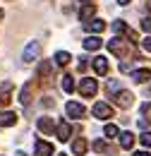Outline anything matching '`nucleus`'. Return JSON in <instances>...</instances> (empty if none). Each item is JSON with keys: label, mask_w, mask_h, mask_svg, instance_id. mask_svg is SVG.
<instances>
[{"label": "nucleus", "mask_w": 151, "mask_h": 156, "mask_svg": "<svg viewBox=\"0 0 151 156\" xmlns=\"http://www.w3.org/2000/svg\"><path fill=\"white\" fill-rule=\"evenodd\" d=\"M38 55H41V43H38V41H29V43L24 46V51H22V60H24V62H34Z\"/></svg>", "instance_id": "nucleus-1"}, {"label": "nucleus", "mask_w": 151, "mask_h": 156, "mask_svg": "<svg viewBox=\"0 0 151 156\" xmlns=\"http://www.w3.org/2000/svg\"><path fill=\"white\" fill-rule=\"evenodd\" d=\"M96 89H98V82H96L94 77H84V79H82V84H79V91H82V96H86V98L94 96Z\"/></svg>", "instance_id": "nucleus-2"}, {"label": "nucleus", "mask_w": 151, "mask_h": 156, "mask_svg": "<svg viewBox=\"0 0 151 156\" xmlns=\"http://www.w3.org/2000/svg\"><path fill=\"white\" fill-rule=\"evenodd\" d=\"M65 111H67V115L72 118V120H82V118H84V113H86V108H84L82 103H77V101H67Z\"/></svg>", "instance_id": "nucleus-3"}, {"label": "nucleus", "mask_w": 151, "mask_h": 156, "mask_svg": "<svg viewBox=\"0 0 151 156\" xmlns=\"http://www.w3.org/2000/svg\"><path fill=\"white\" fill-rule=\"evenodd\" d=\"M91 113H94L96 118H101V120H108V118H113V108L108 106V103H94V108H91Z\"/></svg>", "instance_id": "nucleus-4"}, {"label": "nucleus", "mask_w": 151, "mask_h": 156, "mask_svg": "<svg viewBox=\"0 0 151 156\" xmlns=\"http://www.w3.org/2000/svg\"><path fill=\"white\" fill-rule=\"evenodd\" d=\"M94 15H96V5H94V2H86V5L79 10V22H84V24H86V22L94 20Z\"/></svg>", "instance_id": "nucleus-5"}, {"label": "nucleus", "mask_w": 151, "mask_h": 156, "mask_svg": "<svg viewBox=\"0 0 151 156\" xmlns=\"http://www.w3.org/2000/svg\"><path fill=\"white\" fill-rule=\"evenodd\" d=\"M101 43H103V41H101L98 34H89L86 39L82 41V46H84L86 51H98V48H101Z\"/></svg>", "instance_id": "nucleus-6"}, {"label": "nucleus", "mask_w": 151, "mask_h": 156, "mask_svg": "<svg viewBox=\"0 0 151 156\" xmlns=\"http://www.w3.org/2000/svg\"><path fill=\"white\" fill-rule=\"evenodd\" d=\"M84 29H86V31H89V34H101V31H103V29H106V22L103 20H91V22H86V24H84Z\"/></svg>", "instance_id": "nucleus-7"}, {"label": "nucleus", "mask_w": 151, "mask_h": 156, "mask_svg": "<svg viewBox=\"0 0 151 156\" xmlns=\"http://www.w3.org/2000/svg\"><path fill=\"white\" fill-rule=\"evenodd\" d=\"M132 94H130V91H125V89H120V91H118V96H115V101H118V106H122V108H130V106H132Z\"/></svg>", "instance_id": "nucleus-8"}, {"label": "nucleus", "mask_w": 151, "mask_h": 156, "mask_svg": "<svg viewBox=\"0 0 151 156\" xmlns=\"http://www.w3.org/2000/svg\"><path fill=\"white\" fill-rule=\"evenodd\" d=\"M31 91H34V84H31V82L22 87V91H19V103H22V106L31 103Z\"/></svg>", "instance_id": "nucleus-9"}, {"label": "nucleus", "mask_w": 151, "mask_h": 156, "mask_svg": "<svg viewBox=\"0 0 151 156\" xmlns=\"http://www.w3.org/2000/svg\"><path fill=\"white\" fill-rule=\"evenodd\" d=\"M55 135L60 142H67L70 139V135H72V127H70V122H60L58 125V130H55Z\"/></svg>", "instance_id": "nucleus-10"}, {"label": "nucleus", "mask_w": 151, "mask_h": 156, "mask_svg": "<svg viewBox=\"0 0 151 156\" xmlns=\"http://www.w3.org/2000/svg\"><path fill=\"white\" fill-rule=\"evenodd\" d=\"M17 122V115L12 113V111H5V113H0V127H12Z\"/></svg>", "instance_id": "nucleus-11"}, {"label": "nucleus", "mask_w": 151, "mask_h": 156, "mask_svg": "<svg viewBox=\"0 0 151 156\" xmlns=\"http://www.w3.org/2000/svg\"><path fill=\"white\" fill-rule=\"evenodd\" d=\"M72 154L75 156H84L86 154V139H84V137H79V139L72 142Z\"/></svg>", "instance_id": "nucleus-12"}, {"label": "nucleus", "mask_w": 151, "mask_h": 156, "mask_svg": "<svg viewBox=\"0 0 151 156\" xmlns=\"http://www.w3.org/2000/svg\"><path fill=\"white\" fill-rule=\"evenodd\" d=\"M91 65H94V70L98 72V75H106V72H108V60L103 58V55L94 58V62H91Z\"/></svg>", "instance_id": "nucleus-13"}, {"label": "nucleus", "mask_w": 151, "mask_h": 156, "mask_svg": "<svg viewBox=\"0 0 151 156\" xmlns=\"http://www.w3.org/2000/svg\"><path fill=\"white\" fill-rule=\"evenodd\" d=\"M132 79L137 82V84H144V82H149L151 79V70H137V72H132Z\"/></svg>", "instance_id": "nucleus-14"}, {"label": "nucleus", "mask_w": 151, "mask_h": 156, "mask_svg": "<svg viewBox=\"0 0 151 156\" xmlns=\"http://www.w3.org/2000/svg\"><path fill=\"white\" fill-rule=\"evenodd\" d=\"M38 130H41L43 135H53V130H55V127H53V120H51V118H41V120H38Z\"/></svg>", "instance_id": "nucleus-15"}, {"label": "nucleus", "mask_w": 151, "mask_h": 156, "mask_svg": "<svg viewBox=\"0 0 151 156\" xmlns=\"http://www.w3.org/2000/svg\"><path fill=\"white\" fill-rule=\"evenodd\" d=\"M118 139H120V147H122V149H132L134 147V135L132 132H122Z\"/></svg>", "instance_id": "nucleus-16"}, {"label": "nucleus", "mask_w": 151, "mask_h": 156, "mask_svg": "<svg viewBox=\"0 0 151 156\" xmlns=\"http://www.w3.org/2000/svg\"><path fill=\"white\" fill-rule=\"evenodd\" d=\"M10 94H12V82H5V84H2V89H0V101H2L5 106L12 101V98H10Z\"/></svg>", "instance_id": "nucleus-17"}, {"label": "nucleus", "mask_w": 151, "mask_h": 156, "mask_svg": "<svg viewBox=\"0 0 151 156\" xmlns=\"http://www.w3.org/2000/svg\"><path fill=\"white\" fill-rule=\"evenodd\" d=\"M36 156H53V147L48 142H36Z\"/></svg>", "instance_id": "nucleus-18"}, {"label": "nucleus", "mask_w": 151, "mask_h": 156, "mask_svg": "<svg viewBox=\"0 0 151 156\" xmlns=\"http://www.w3.org/2000/svg\"><path fill=\"white\" fill-rule=\"evenodd\" d=\"M108 48H111V53H115V55H122V43H120V39H111L108 41Z\"/></svg>", "instance_id": "nucleus-19"}, {"label": "nucleus", "mask_w": 151, "mask_h": 156, "mask_svg": "<svg viewBox=\"0 0 151 156\" xmlns=\"http://www.w3.org/2000/svg\"><path fill=\"white\" fill-rule=\"evenodd\" d=\"M55 62L60 65V67L67 65V62H70V53H67V51H58V53H55Z\"/></svg>", "instance_id": "nucleus-20"}, {"label": "nucleus", "mask_w": 151, "mask_h": 156, "mask_svg": "<svg viewBox=\"0 0 151 156\" xmlns=\"http://www.w3.org/2000/svg\"><path fill=\"white\" fill-rule=\"evenodd\" d=\"M60 84H62V89H65V91L70 94V91L75 89V82H72V75H62V82H60Z\"/></svg>", "instance_id": "nucleus-21"}, {"label": "nucleus", "mask_w": 151, "mask_h": 156, "mask_svg": "<svg viewBox=\"0 0 151 156\" xmlns=\"http://www.w3.org/2000/svg\"><path fill=\"white\" fill-rule=\"evenodd\" d=\"M103 135L108 137V139H113V137H118V135H120V130H118L115 125H106V130H103Z\"/></svg>", "instance_id": "nucleus-22"}, {"label": "nucleus", "mask_w": 151, "mask_h": 156, "mask_svg": "<svg viewBox=\"0 0 151 156\" xmlns=\"http://www.w3.org/2000/svg\"><path fill=\"white\" fill-rule=\"evenodd\" d=\"M38 75H41V77H48V75H51V62H48V60H43V62H41Z\"/></svg>", "instance_id": "nucleus-23"}, {"label": "nucleus", "mask_w": 151, "mask_h": 156, "mask_svg": "<svg viewBox=\"0 0 151 156\" xmlns=\"http://www.w3.org/2000/svg\"><path fill=\"white\" fill-rule=\"evenodd\" d=\"M94 151H96V154L108 151V147H106V142H103V139H96V142H94Z\"/></svg>", "instance_id": "nucleus-24"}, {"label": "nucleus", "mask_w": 151, "mask_h": 156, "mask_svg": "<svg viewBox=\"0 0 151 156\" xmlns=\"http://www.w3.org/2000/svg\"><path fill=\"white\" fill-rule=\"evenodd\" d=\"M113 31H115V34H122V31H127L125 22H122V20H120V22H113Z\"/></svg>", "instance_id": "nucleus-25"}, {"label": "nucleus", "mask_w": 151, "mask_h": 156, "mask_svg": "<svg viewBox=\"0 0 151 156\" xmlns=\"http://www.w3.org/2000/svg\"><path fill=\"white\" fill-rule=\"evenodd\" d=\"M139 139H142V144H144V147H151V132H142Z\"/></svg>", "instance_id": "nucleus-26"}, {"label": "nucleus", "mask_w": 151, "mask_h": 156, "mask_svg": "<svg viewBox=\"0 0 151 156\" xmlns=\"http://www.w3.org/2000/svg\"><path fill=\"white\" fill-rule=\"evenodd\" d=\"M118 89H120V82H118V79H113V82H108V91H111V94H115Z\"/></svg>", "instance_id": "nucleus-27"}, {"label": "nucleus", "mask_w": 151, "mask_h": 156, "mask_svg": "<svg viewBox=\"0 0 151 156\" xmlns=\"http://www.w3.org/2000/svg\"><path fill=\"white\" fill-rule=\"evenodd\" d=\"M139 43H142V48H144V51H149V53H151V36H146V39H142Z\"/></svg>", "instance_id": "nucleus-28"}, {"label": "nucleus", "mask_w": 151, "mask_h": 156, "mask_svg": "<svg viewBox=\"0 0 151 156\" xmlns=\"http://www.w3.org/2000/svg\"><path fill=\"white\" fill-rule=\"evenodd\" d=\"M142 29L151 34V17H144V20H142Z\"/></svg>", "instance_id": "nucleus-29"}, {"label": "nucleus", "mask_w": 151, "mask_h": 156, "mask_svg": "<svg viewBox=\"0 0 151 156\" xmlns=\"http://www.w3.org/2000/svg\"><path fill=\"white\" fill-rule=\"evenodd\" d=\"M134 156H151L149 151H134Z\"/></svg>", "instance_id": "nucleus-30"}, {"label": "nucleus", "mask_w": 151, "mask_h": 156, "mask_svg": "<svg viewBox=\"0 0 151 156\" xmlns=\"http://www.w3.org/2000/svg\"><path fill=\"white\" fill-rule=\"evenodd\" d=\"M118 2H120V5H130V0H118Z\"/></svg>", "instance_id": "nucleus-31"}, {"label": "nucleus", "mask_w": 151, "mask_h": 156, "mask_svg": "<svg viewBox=\"0 0 151 156\" xmlns=\"http://www.w3.org/2000/svg\"><path fill=\"white\" fill-rule=\"evenodd\" d=\"M2 17H5V12H2V10H0V20H2Z\"/></svg>", "instance_id": "nucleus-32"}, {"label": "nucleus", "mask_w": 151, "mask_h": 156, "mask_svg": "<svg viewBox=\"0 0 151 156\" xmlns=\"http://www.w3.org/2000/svg\"><path fill=\"white\" fill-rule=\"evenodd\" d=\"M79 2H84V5H86V2H91V0H79Z\"/></svg>", "instance_id": "nucleus-33"}, {"label": "nucleus", "mask_w": 151, "mask_h": 156, "mask_svg": "<svg viewBox=\"0 0 151 156\" xmlns=\"http://www.w3.org/2000/svg\"><path fill=\"white\" fill-rule=\"evenodd\" d=\"M17 156H24V154H17Z\"/></svg>", "instance_id": "nucleus-34"}, {"label": "nucleus", "mask_w": 151, "mask_h": 156, "mask_svg": "<svg viewBox=\"0 0 151 156\" xmlns=\"http://www.w3.org/2000/svg\"><path fill=\"white\" fill-rule=\"evenodd\" d=\"M60 156H65V154H60Z\"/></svg>", "instance_id": "nucleus-35"}]
</instances>
